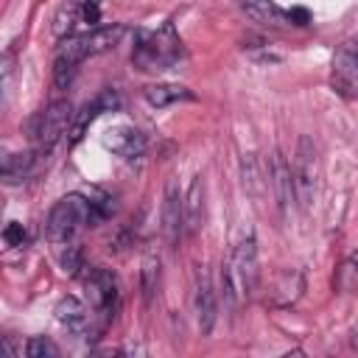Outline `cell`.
I'll list each match as a JSON object with an SVG mask.
<instances>
[{
  "label": "cell",
  "instance_id": "obj_18",
  "mask_svg": "<svg viewBox=\"0 0 358 358\" xmlns=\"http://www.w3.org/2000/svg\"><path fill=\"white\" fill-rule=\"evenodd\" d=\"M204 185H201V176L193 179L187 196H185V232H196L199 224H201V213H204Z\"/></svg>",
  "mask_w": 358,
  "mask_h": 358
},
{
  "label": "cell",
  "instance_id": "obj_6",
  "mask_svg": "<svg viewBox=\"0 0 358 358\" xmlns=\"http://www.w3.org/2000/svg\"><path fill=\"white\" fill-rule=\"evenodd\" d=\"M330 87L344 101H358V42L347 39L336 48L330 64Z\"/></svg>",
  "mask_w": 358,
  "mask_h": 358
},
{
  "label": "cell",
  "instance_id": "obj_15",
  "mask_svg": "<svg viewBox=\"0 0 358 358\" xmlns=\"http://www.w3.org/2000/svg\"><path fill=\"white\" fill-rule=\"evenodd\" d=\"M268 182L274 187V196H277V204L285 210L294 199V182H291V165L285 162V157L280 151L271 154V165H268Z\"/></svg>",
  "mask_w": 358,
  "mask_h": 358
},
{
  "label": "cell",
  "instance_id": "obj_16",
  "mask_svg": "<svg viewBox=\"0 0 358 358\" xmlns=\"http://www.w3.org/2000/svg\"><path fill=\"white\" fill-rule=\"evenodd\" d=\"M143 98L154 109H165V106H171L176 101H193L196 95L182 84H148V87H143Z\"/></svg>",
  "mask_w": 358,
  "mask_h": 358
},
{
  "label": "cell",
  "instance_id": "obj_13",
  "mask_svg": "<svg viewBox=\"0 0 358 358\" xmlns=\"http://www.w3.org/2000/svg\"><path fill=\"white\" fill-rule=\"evenodd\" d=\"M103 145L123 159H134L145 151V134L134 126H112L103 134Z\"/></svg>",
  "mask_w": 358,
  "mask_h": 358
},
{
  "label": "cell",
  "instance_id": "obj_12",
  "mask_svg": "<svg viewBox=\"0 0 358 358\" xmlns=\"http://www.w3.org/2000/svg\"><path fill=\"white\" fill-rule=\"evenodd\" d=\"M92 316H95V310L90 308V305H84L81 299H76V296H64L59 305H56V319H59V324L62 327H67L73 336H87V333H92Z\"/></svg>",
  "mask_w": 358,
  "mask_h": 358
},
{
  "label": "cell",
  "instance_id": "obj_25",
  "mask_svg": "<svg viewBox=\"0 0 358 358\" xmlns=\"http://www.w3.org/2000/svg\"><path fill=\"white\" fill-rule=\"evenodd\" d=\"M350 347H355V350H358V327L352 330V338H350Z\"/></svg>",
  "mask_w": 358,
  "mask_h": 358
},
{
  "label": "cell",
  "instance_id": "obj_20",
  "mask_svg": "<svg viewBox=\"0 0 358 358\" xmlns=\"http://www.w3.org/2000/svg\"><path fill=\"white\" fill-rule=\"evenodd\" d=\"M157 288H159V260L157 257H145V263H143V294H145V302L154 299Z\"/></svg>",
  "mask_w": 358,
  "mask_h": 358
},
{
  "label": "cell",
  "instance_id": "obj_4",
  "mask_svg": "<svg viewBox=\"0 0 358 358\" xmlns=\"http://www.w3.org/2000/svg\"><path fill=\"white\" fill-rule=\"evenodd\" d=\"M257 280H260V271H257V241L249 232L235 243V249H232V255H229V260L224 266L221 282H224L227 299L232 305L249 299L255 294V288H257Z\"/></svg>",
  "mask_w": 358,
  "mask_h": 358
},
{
  "label": "cell",
  "instance_id": "obj_7",
  "mask_svg": "<svg viewBox=\"0 0 358 358\" xmlns=\"http://www.w3.org/2000/svg\"><path fill=\"white\" fill-rule=\"evenodd\" d=\"M291 182H294V199L299 201L302 210H308L313 201V193H316V148H313L310 137L299 140L296 159L291 168Z\"/></svg>",
  "mask_w": 358,
  "mask_h": 358
},
{
  "label": "cell",
  "instance_id": "obj_22",
  "mask_svg": "<svg viewBox=\"0 0 358 358\" xmlns=\"http://www.w3.org/2000/svg\"><path fill=\"white\" fill-rule=\"evenodd\" d=\"M78 22V8L76 6H64L62 11H59V17H56V25H53V31L64 39V36H70V28Z\"/></svg>",
  "mask_w": 358,
  "mask_h": 358
},
{
  "label": "cell",
  "instance_id": "obj_10",
  "mask_svg": "<svg viewBox=\"0 0 358 358\" xmlns=\"http://www.w3.org/2000/svg\"><path fill=\"white\" fill-rule=\"evenodd\" d=\"M193 316H196V324L201 330V336H207L215 324V313H218V305H215V291H213V282L207 277V271H196V282H193Z\"/></svg>",
  "mask_w": 358,
  "mask_h": 358
},
{
  "label": "cell",
  "instance_id": "obj_1",
  "mask_svg": "<svg viewBox=\"0 0 358 358\" xmlns=\"http://www.w3.org/2000/svg\"><path fill=\"white\" fill-rule=\"evenodd\" d=\"M120 36H123V25L120 22L101 25V28L87 31V34L64 36L59 50H56V59H53V81H56V87H67L84 59L98 56L103 50H112L120 42Z\"/></svg>",
  "mask_w": 358,
  "mask_h": 358
},
{
  "label": "cell",
  "instance_id": "obj_2",
  "mask_svg": "<svg viewBox=\"0 0 358 358\" xmlns=\"http://www.w3.org/2000/svg\"><path fill=\"white\" fill-rule=\"evenodd\" d=\"M109 210H112V207H109V199L92 201V199H87L84 193H70V196L59 199V201L50 207L48 221H45L48 241H50V243H73V238H76L84 227H90V224L106 218Z\"/></svg>",
  "mask_w": 358,
  "mask_h": 358
},
{
  "label": "cell",
  "instance_id": "obj_3",
  "mask_svg": "<svg viewBox=\"0 0 358 358\" xmlns=\"http://www.w3.org/2000/svg\"><path fill=\"white\" fill-rule=\"evenodd\" d=\"M182 56H185V48H182V39H179L171 20L157 31H137L134 34L131 64L143 73L171 70L182 62Z\"/></svg>",
  "mask_w": 358,
  "mask_h": 358
},
{
  "label": "cell",
  "instance_id": "obj_8",
  "mask_svg": "<svg viewBox=\"0 0 358 358\" xmlns=\"http://www.w3.org/2000/svg\"><path fill=\"white\" fill-rule=\"evenodd\" d=\"M84 291H87V305L101 313V316H109L115 310V302H117V280L109 268H101V266H90L84 271Z\"/></svg>",
  "mask_w": 358,
  "mask_h": 358
},
{
  "label": "cell",
  "instance_id": "obj_21",
  "mask_svg": "<svg viewBox=\"0 0 358 358\" xmlns=\"http://www.w3.org/2000/svg\"><path fill=\"white\" fill-rule=\"evenodd\" d=\"M25 352L31 358H56L59 355V347L53 341H48L45 336H34L28 344H25Z\"/></svg>",
  "mask_w": 358,
  "mask_h": 358
},
{
  "label": "cell",
  "instance_id": "obj_17",
  "mask_svg": "<svg viewBox=\"0 0 358 358\" xmlns=\"http://www.w3.org/2000/svg\"><path fill=\"white\" fill-rule=\"evenodd\" d=\"M36 154L39 151H17V154H6L3 159V182L6 185H20L31 176L34 165H36Z\"/></svg>",
  "mask_w": 358,
  "mask_h": 358
},
{
  "label": "cell",
  "instance_id": "obj_9",
  "mask_svg": "<svg viewBox=\"0 0 358 358\" xmlns=\"http://www.w3.org/2000/svg\"><path fill=\"white\" fill-rule=\"evenodd\" d=\"M238 6L252 22H260V25H268V28L308 25V14L305 11H285L274 0H238Z\"/></svg>",
  "mask_w": 358,
  "mask_h": 358
},
{
  "label": "cell",
  "instance_id": "obj_14",
  "mask_svg": "<svg viewBox=\"0 0 358 358\" xmlns=\"http://www.w3.org/2000/svg\"><path fill=\"white\" fill-rule=\"evenodd\" d=\"M120 101H117V95L112 92V90H103L101 95H95L90 103H84V109L81 112H76V117H73V126H70V143H76V140H81L84 137V129L98 117V115H103V112H112L115 106H117Z\"/></svg>",
  "mask_w": 358,
  "mask_h": 358
},
{
  "label": "cell",
  "instance_id": "obj_5",
  "mask_svg": "<svg viewBox=\"0 0 358 358\" xmlns=\"http://www.w3.org/2000/svg\"><path fill=\"white\" fill-rule=\"evenodd\" d=\"M73 117H76V112H73L70 101H64V98L50 101L45 109H39V112L28 120V137H31V143L36 145V151H39V154H42V151L48 154V151L62 140V134L70 131Z\"/></svg>",
  "mask_w": 358,
  "mask_h": 358
},
{
  "label": "cell",
  "instance_id": "obj_19",
  "mask_svg": "<svg viewBox=\"0 0 358 358\" xmlns=\"http://www.w3.org/2000/svg\"><path fill=\"white\" fill-rule=\"evenodd\" d=\"M333 288L338 294H347V291H355L358 288V249L350 252L338 268H336V277H333Z\"/></svg>",
  "mask_w": 358,
  "mask_h": 358
},
{
  "label": "cell",
  "instance_id": "obj_23",
  "mask_svg": "<svg viewBox=\"0 0 358 358\" xmlns=\"http://www.w3.org/2000/svg\"><path fill=\"white\" fill-rule=\"evenodd\" d=\"M3 238H6L8 246H25V243H28V232H25L22 224H17V221H8V227L3 229Z\"/></svg>",
  "mask_w": 358,
  "mask_h": 358
},
{
  "label": "cell",
  "instance_id": "obj_24",
  "mask_svg": "<svg viewBox=\"0 0 358 358\" xmlns=\"http://www.w3.org/2000/svg\"><path fill=\"white\" fill-rule=\"evenodd\" d=\"M62 268L70 271V274H76L78 268H84V266H81V249H78L76 243H67V252L62 255Z\"/></svg>",
  "mask_w": 358,
  "mask_h": 358
},
{
  "label": "cell",
  "instance_id": "obj_11",
  "mask_svg": "<svg viewBox=\"0 0 358 358\" xmlns=\"http://www.w3.org/2000/svg\"><path fill=\"white\" fill-rule=\"evenodd\" d=\"M162 235L165 241L173 246L179 243V238L185 235V199L176 187V182L171 179L165 187V201H162Z\"/></svg>",
  "mask_w": 358,
  "mask_h": 358
}]
</instances>
